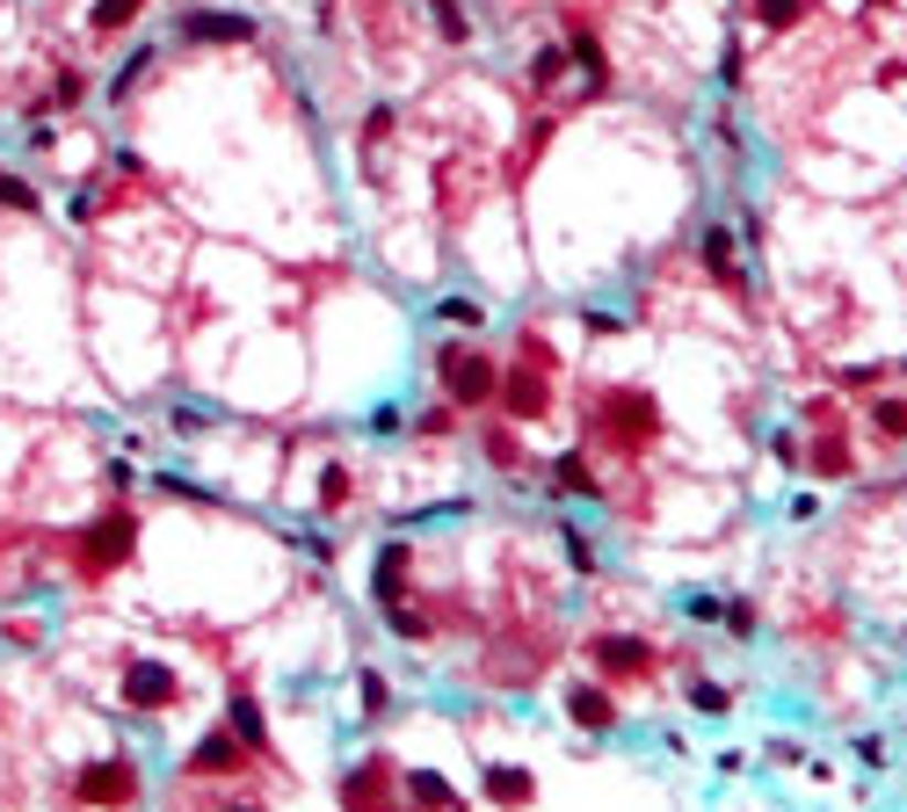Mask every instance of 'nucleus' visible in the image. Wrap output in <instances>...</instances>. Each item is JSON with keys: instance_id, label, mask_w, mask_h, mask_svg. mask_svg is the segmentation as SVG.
Instances as JSON below:
<instances>
[{"instance_id": "obj_1", "label": "nucleus", "mask_w": 907, "mask_h": 812, "mask_svg": "<svg viewBox=\"0 0 907 812\" xmlns=\"http://www.w3.org/2000/svg\"><path fill=\"white\" fill-rule=\"evenodd\" d=\"M443 385H451L457 407H487L494 385H501V370H494L487 356H472V348H443Z\"/></svg>"}, {"instance_id": "obj_2", "label": "nucleus", "mask_w": 907, "mask_h": 812, "mask_svg": "<svg viewBox=\"0 0 907 812\" xmlns=\"http://www.w3.org/2000/svg\"><path fill=\"white\" fill-rule=\"evenodd\" d=\"M544 370H552V364H544ZM544 370H538V348H530V370H516V378L494 385V392L508 399V414H516V421H538L544 407H552V378H544Z\"/></svg>"}, {"instance_id": "obj_3", "label": "nucleus", "mask_w": 907, "mask_h": 812, "mask_svg": "<svg viewBox=\"0 0 907 812\" xmlns=\"http://www.w3.org/2000/svg\"><path fill=\"white\" fill-rule=\"evenodd\" d=\"M123 696H131V704H145V711H160V704H175V696H182V682H175V668H160V660H131Z\"/></svg>"}, {"instance_id": "obj_4", "label": "nucleus", "mask_w": 907, "mask_h": 812, "mask_svg": "<svg viewBox=\"0 0 907 812\" xmlns=\"http://www.w3.org/2000/svg\"><path fill=\"white\" fill-rule=\"evenodd\" d=\"M182 36H190V44H255V22L247 15H218V8H196V15H182Z\"/></svg>"}, {"instance_id": "obj_5", "label": "nucleus", "mask_w": 907, "mask_h": 812, "mask_svg": "<svg viewBox=\"0 0 907 812\" xmlns=\"http://www.w3.org/2000/svg\"><path fill=\"white\" fill-rule=\"evenodd\" d=\"M80 798H88V805H102V798H139V769H131V761H95V769H80Z\"/></svg>"}, {"instance_id": "obj_6", "label": "nucleus", "mask_w": 907, "mask_h": 812, "mask_svg": "<svg viewBox=\"0 0 907 812\" xmlns=\"http://www.w3.org/2000/svg\"><path fill=\"white\" fill-rule=\"evenodd\" d=\"M704 269H712L719 283H733V291H741V269H733V232H726V225H712V232H704Z\"/></svg>"}, {"instance_id": "obj_7", "label": "nucleus", "mask_w": 907, "mask_h": 812, "mask_svg": "<svg viewBox=\"0 0 907 812\" xmlns=\"http://www.w3.org/2000/svg\"><path fill=\"white\" fill-rule=\"evenodd\" d=\"M566 711H574V726H589V733H603V726L617 718V711H611V696H603V690H574V696H566Z\"/></svg>"}, {"instance_id": "obj_8", "label": "nucleus", "mask_w": 907, "mask_h": 812, "mask_svg": "<svg viewBox=\"0 0 907 812\" xmlns=\"http://www.w3.org/2000/svg\"><path fill=\"white\" fill-rule=\"evenodd\" d=\"M530 791H538V783H530L523 769H501V761L487 769V798H501V805H530Z\"/></svg>"}, {"instance_id": "obj_9", "label": "nucleus", "mask_w": 907, "mask_h": 812, "mask_svg": "<svg viewBox=\"0 0 907 812\" xmlns=\"http://www.w3.org/2000/svg\"><path fill=\"white\" fill-rule=\"evenodd\" d=\"M595 660L617 668V674H631V668H646V646L639 639H595Z\"/></svg>"}, {"instance_id": "obj_10", "label": "nucleus", "mask_w": 907, "mask_h": 812, "mask_svg": "<svg viewBox=\"0 0 907 812\" xmlns=\"http://www.w3.org/2000/svg\"><path fill=\"white\" fill-rule=\"evenodd\" d=\"M233 761H240V747H233V733H210L204 747H196L190 755V769H233Z\"/></svg>"}, {"instance_id": "obj_11", "label": "nucleus", "mask_w": 907, "mask_h": 812, "mask_svg": "<svg viewBox=\"0 0 907 812\" xmlns=\"http://www.w3.org/2000/svg\"><path fill=\"white\" fill-rule=\"evenodd\" d=\"M400 573H407V552H400V544H385V559H378V603H400Z\"/></svg>"}, {"instance_id": "obj_12", "label": "nucleus", "mask_w": 907, "mask_h": 812, "mask_svg": "<svg viewBox=\"0 0 907 812\" xmlns=\"http://www.w3.org/2000/svg\"><path fill=\"white\" fill-rule=\"evenodd\" d=\"M233 726H240V740H247V747H262V740H269V726H262V711H255V696H233Z\"/></svg>"}, {"instance_id": "obj_13", "label": "nucleus", "mask_w": 907, "mask_h": 812, "mask_svg": "<svg viewBox=\"0 0 907 812\" xmlns=\"http://www.w3.org/2000/svg\"><path fill=\"white\" fill-rule=\"evenodd\" d=\"M566 58H574V66H589V73H595V80H611V58H603V44H595V36H589V30H581V36H574V44H566Z\"/></svg>"}, {"instance_id": "obj_14", "label": "nucleus", "mask_w": 907, "mask_h": 812, "mask_svg": "<svg viewBox=\"0 0 907 812\" xmlns=\"http://www.w3.org/2000/svg\"><path fill=\"white\" fill-rule=\"evenodd\" d=\"M407 791L421 798V805H457V791L443 777H429V769H414V777H407Z\"/></svg>"}, {"instance_id": "obj_15", "label": "nucleus", "mask_w": 907, "mask_h": 812, "mask_svg": "<svg viewBox=\"0 0 907 812\" xmlns=\"http://www.w3.org/2000/svg\"><path fill=\"white\" fill-rule=\"evenodd\" d=\"M139 8H145V0H95V30H123V22H131V15H139Z\"/></svg>"}, {"instance_id": "obj_16", "label": "nucleus", "mask_w": 907, "mask_h": 812, "mask_svg": "<svg viewBox=\"0 0 907 812\" xmlns=\"http://www.w3.org/2000/svg\"><path fill=\"white\" fill-rule=\"evenodd\" d=\"M429 15H436V30L451 36V44H465V36H472V22L457 15V0H429Z\"/></svg>"}, {"instance_id": "obj_17", "label": "nucleus", "mask_w": 907, "mask_h": 812, "mask_svg": "<svg viewBox=\"0 0 907 812\" xmlns=\"http://www.w3.org/2000/svg\"><path fill=\"white\" fill-rule=\"evenodd\" d=\"M755 15H763L769 30H791V22L806 15V0H755Z\"/></svg>"}, {"instance_id": "obj_18", "label": "nucleus", "mask_w": 907, "mask_h": 812, "mask_svg": "<svg viewBox=\"0 0 907 812\" xmlns=\"http://www.w3.org/2000/svg\"><path fill=\"white\" fill-rule=\"evenodd\" d=\"M0 204H15V210H36V190H30V182H15V174L0 167Z\"/></svg>"}, {"instance_id": "obj_19", "label": "nucleus", "mask_w": 907, "mask_h": 812, "mask_svg": "<svg viewBox=\"0 0 907 812\" xmlns=\"http://www.w3.org/2000/svg\"><path fill=\"white\" fill-rule=\"evenodd\" d=\"M559 486H566V494H595V479H589L581 457H559Z\"/></svg>"}, {"instance_id": "obj_20", "label": "nucleus", "mask_w": 907, "mask_h": 812, "mask_svg": "<svg viewBox=\"0 0 907 812\" xmlns=\"http://www.w3.org/2000/svg\"><path fill=\"white\" fill-rule=\"evenodd\" d=\"M878 429H886V435H907V407H900V399H878Z\"/></svg>"}, {"instance_id": "obj_21", "label": "nucleus", "mask_w": 907, "mask_h": 812, "mask_svg": "<svg viewBox=\"0 0 907 812\" xmlns=\"http://www.w3.org/2000/svg\"><path fill=\"white\" fill-rule=\"evenodd\" d=\"M443 320H457V327H479V305H472V297H443Z\"/></svg>"}, {"instance_id": "obj_22", "label": "nucleus", "mask_w": 907, "mask_h": 812, "mask_svg": "<svg viewBox=\"0 0 907 812\" xmlns=\"http://www.w3.org/2000/svg\"><path fill=\"white\" fill-rule=\"evenodd\" d=\"M342 494H349V472L334 465V472H327V479H320V501H327V508H334V501H342Z\"/></svg>"}, {"instance_id": "obj_23", "label": "nucleus", "mask_w": 907, "mask_h": 812, "mask_svg": "<svg viewBox=\"0 0 907 812\" xmlns=\"http://www.w3.org/2000/svg\"><path fill=\"white\" fill-rule=\"evenodd\" d=\"M392 631H400V639H421V631H429V624H421L414 609H400V603H392Z\"/></svg>"}, {"instance_id": "obj_24", "label": "nucleus", "mask_w": 907, "mask_h": 812, "mask_svg": "<svg viewBox=\"0 0 907 812\" xmlns=\"http://www.w3.org/2000/svg\"><path fill=\"white\" fill-rule=\"evenodd\" d=\"M690 704H698V711H726V690H712V682H698V690H690Z\"/></svg>"}, {"instance_id": "obj_25", "label": "nucleus", "mask_w": 907, "mask_h": 812, "mask_svg": "<svg viewBox=\"0 0 907 812\" xmlns=\"http://www.w3.org/2000/svg\"><path fill=\"white\" fill-rule=\"evenodd\" d=\"M530 73H538V80H559V73H566V52H538V66H530Z\"/></svg>"}, {"instance_id": "obj_26", "label": "nucleus", "mask_w": 907, "mask_h": 812, "mask_svg": "<svg viewBox=\"0 0 907 812\" xmlns=\"http://www.w3.org/2000/svg\"><path fill=\"white\" fill-rule=\"evenodd\" d=\"M364 711H385V674H364Z\"/></svg>"}]
</instances>
